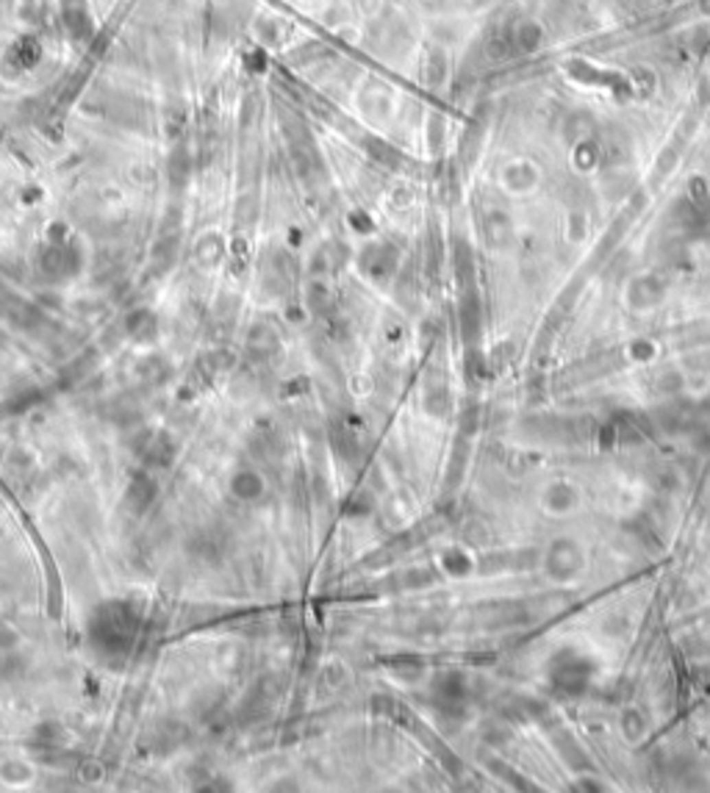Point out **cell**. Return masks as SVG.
<instances>
[{"label":"cell","instance_id":"1","mask_svg":"<svg viewBox=\"0 0 710 793\" xmlns=\"http://www.w3.org/2000/svg\"><path fill=\"white\" fill-rule=\"evenodd\" d=\"M233 491H236L242 499H253V496H258V491H261V483H258V477H255V474H250V472H242V474H236V477H233Z\"/></svg>","mask_w":710,"mask_h":793}]
</instances>
